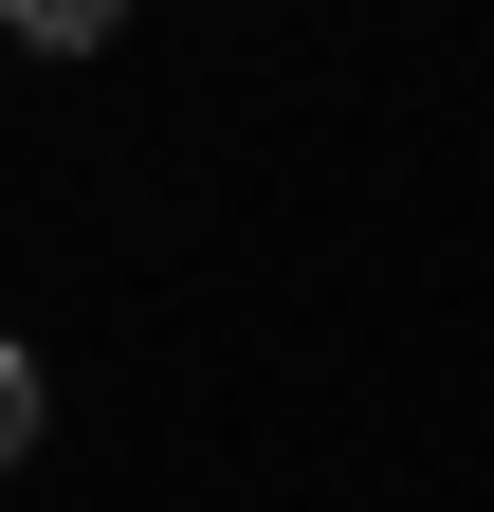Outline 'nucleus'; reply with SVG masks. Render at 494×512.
<instances>
[{
  "label": "nucleus",
  "mask_w": 494,
  "mask_h": 512,
  "mask_svg": "<svg viewBox=\"0 0 494 512\" xmlns=\"http://www.w3.org/2000/svg\"><path fill=\"white\" fill-rule=\"evenodd\" d=\"M37 421H55V384H37V348H0V476L37 458Z\"/></svg>",
  "instance_id": "2"
},
{
  "label": "nucleus",
  "mask_w": 494,
  "mask_h": 512,
  "mask_svg": "<svg viewBox=\"0 0 494 512\" xmlns=\"http://www.w3.org/2000/svg\"><path fill=\"white\" fill-rule=\"evenodd\" d=\"M0 37L19 55H92V37H129V0H0Z\"/></svg>",
  "instance_id": "1"
}]
</instances>
